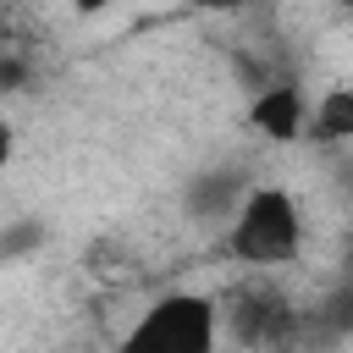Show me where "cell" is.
<instances>
[{"label":"cell","mask_w":353,"mask_h":353,"mask_svg":"<svg viewBox=\"0 0 353 353\" xmlns=\"http://www.w3.org/2000/svg\"><path fill=\"white\" fill-rule=\"evenodd\" d=\"M226 248H232V259H243L254 270L292 265L303 254V210H298L292 188L248 182L226 215Z\"/></svg>","instance_id":"6da1fadb"},{"label":"cell","mask_w":353,"mask_h":353,"mask_svg":"<svg viewBox=\"0 0 353 353\" xmlns=\"http://www.w3.org/2000/svg\"><path fill=\"white\" fill-rule=\"evenodd\" d=\"M221 342V303L210 292H160L121 336L127 353H210Z\"/></svg>","instance_id":"7a4b0ae2"},{"label":"cell","mask_w":353,"mask_h":353,"mask_svg":"<svg viewBox=\"0 0 353 353\" xmlns=\"http://www.w3.org/2000/svg\"><path fill=\"white\" fill-rule=\"evenodd\" d=\"M215 303H221V331H232V342L243 347H287L298 336V309L265 281L237 287L232 298H215Z\"/></svg>","instance_id":"3957f363"},{"label":"cell","mask_w":353,"mask_h":353,"mask_svg":"<svg viewBox=\"0 0 353 353\" xmlns=\"http://www.w3.org/2000/svg\"><path fill=\"white\" fill-rule=\"evenodd\" d=\"M303 121H309V94L298 83H265L248 105V127L265 132L270 143H298Z\"/></svg>","instance_id":"277c9868"},{"label":"cell","mask_w":353,"mask_h":353,"mask_svg":"<svg viewBox=\"0 0 353 353\" xmlns=\"http://www.w3.org/2000/svg\"><path fill=\"white\" fill-rule=\"evenodd\" d=\"M243 188H248V182H243L237 171H199V176L182 188V204H188L193 221H226Z\"/></svg>","instance_id":"5b68a950"},{"label":"cell","mask_w":353,"mask_h":353,"mask_svg":"<svg viewBox=\"0 0 353 353\" xmlns=\"http://www.w3.org/2000/svg\"><path fill=\"white\" fill-rule=\"evenodd\" d=\"M309 143H347L353 138V88H325L309 99V121H303Z\"/></svg>","instance_id":"8992f818"},{"label":"cell","mask_w":353,"mask_h":353,"mask_svg":"<svg viewBox=\"0 0 353 353\" xmlns=\"http://www.w3.org/2000/svg\"><path fill=\"white\" fill-rule=\"evenodd\" d=\"M11 154H17V121L0 110V171L11 165Z\"/></svg>","instance_id":"52a82bcc"},{"label":"cell","mask_w":353,"mask_h":353,"mask_svg":"<svg viewBox=\"0 0 353 353\" xmlns=\"http://www.w3.org/2000/svg\"><path fill=\"white\" fill-rule=\"evenodd\" d=\"M66 6H72L77 17H105V11L116 6V0H66Z\"/></svg>","instance_id":"ba28073f"}]
</instances>
